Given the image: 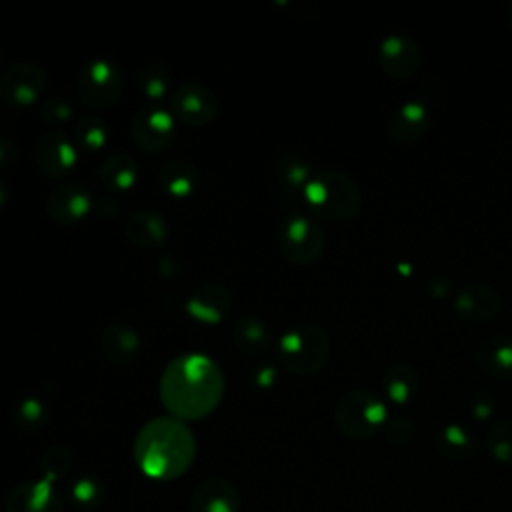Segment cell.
I'll use <instances>...</instances> for the list:
<instances>
[{
  "label": "cell",
  "instance_id": "1",
  "mask_svg": "<svg viewBox=\"0 0 512 512\" xmlns=\"http://www.w3.org/2000/svg\"><path fill=\"white\" fill-rule=\"evenodd\" d=\"M222 394V370L204 354L176 356L160 378V400L172 418L182 422L208 416L220 404Z\"/></svg>",
  "mask_w": 512,
  "mask_h": 512
},
{
  "label": "cell",
  "instance_id": "2",
  "mask_svg": "<svg viewBox=\"0 0 512 512\" xmlns=\"http://www.w3.org/2000/svg\"><path fill=\"white\" fill-rule=\"evenodd\" d=\"M196 454V440L190 428L172 416L146 422L134 440L138 468L156 480H172L186 472Z\"/></svg>",
  "mask_w": 512,
  "mask_h": 512
},
{
  "label": "cell",
  "instance_id": "3",
  "mask_svg": "<svg viewBox=\"0 0 512 512\" xmlns=\"http://www.w3.org/2000/svg\"><path fill=\"white\" fill-rule=\"evenodd\" d=\"M302 204L318 218L344 222L360 212L362 194L352 178L342 172L326 170L310 178L304 188Z\"/></svg>",
  "mask_w": 512,
  "mask_h": 512
},
{
  "label": "cell",
  "instance_id": "4",
  "mask_svg": "<svg viewBox=\"0 0 512 512\" xmlns=\"http://www.w3.org/2000/svg\"><path fill=\"white\" fill-rule=\"evenodd\" d=\"M330 356V338L316 324H300L278 342L280 364L300 376L316 374Z\"/></svg>",
  "mask_w": 512,
  "mask_h": 512
},
{
  "label": "cell",
  "instance_id": "5",
  "mask_svg": "<svg viewBox=\"0 0 512 512\" xmlns=\"http://www.w3.org/2000/svg\"><path fill=\"white\" fill-rule=\"evenodd\" d=\"M386 420L388 408L384 400L370 390H350L334 408L336 428L354 440H366L384 430Z\"/></svg>",
  "mask_w": 512,
  "mask_h": 512
},
{
  "label": "cell",
  "instance_id": "6",
  "mask_svg": "<svg viewBox=\"0 0 512 512\" xmlns=\"http://www.w3.org/2000/svg\"><path fill=\"white\" fill-rule=\"evenodd\" d=\"M76 94L84 104L92 108H108L122 94V74L114 64L106 60H94L80 70L76 80Z\"/></svg>",
  "mask_w": 512,
  "mask_h": 512
},
{
  "label": "cell",
  "instance_id": "7",
  "mask_svg": "<svg viewBox=\"0 0 512 512\" xmlns=\"http://www.w3.org/2000/svg\"><path fill=\"white\" fill-rule=\"evenodd\" d=\"M280 250L294 264H312L324 250V230L306 216H294L280 228Z\"/></svg>",
  "mask_w": 512,
  "mask_h": 512
},
{
  "label": "cell",
  "instance_id": "8",
  "mask_svg": "<svg viewBox=\"0 0 512 512\" xmlns=\"http://www.w3.org/2000/svg\"><path fill=\"white\" fill-rule=\"evenodd\" d=\"M216 112V94L200 82H186L170 96V114L186 126H204Z\"/></svg>",
  "mask_w": 512,
  "mask_h": 512
},
{
  "label": "cell",
  "instance_id": "9",
  "mask_svg": "<svg viewBox=\"0 0 512 512\" xmlns=\"http://www.w3.org/2000/svg\"><path fill=\"white\" fill-rule=\"evenodd\" d=\"M378 60L388 76L396 80H408L420 70L422 52L412 38L392 32L382 38L378 46Z\"/></svg>",
  "mask_w": 512,
  "mask_h": 512
},
{
  "label": "cell",
  "instance_id": "10",
  "mask_svg": "<svg viewBox=\"0 0 512 512\" xmlns=\"http://www.w3.org/2000/svg\"><path fill=\"white\" fill-rule=\"evenodd\" d=\"M46 86L44 70L34 62L12 64L0 78V96L14 106H26L40 98Z\"/></svg>",
  "mask_w": 512,
  "mask_h": 512
},
{
  "label": "cell",
  "instance_id": "11",
  "mask_svg": "<svg viewBox=\"0 0 512 512\" xmlns=\"http://www.w3.org/2000/svg\"><path fill=\"white\" fill-rule=\"evenodd\" d=\"M34 160L44 176L62 178L76 164V144L64 132L48 130L36 142Z\"/></svg>",
  "mask_w": 512,
  "mask_h": 512
},
{
  "label": "cell",
  "instance_id": "12",
  "mask_svg": "<svg viewBox=\"0 0 512 512\" xmlns=\"http://www.w3.org/2000/svg\"><path fill=\"white\" fill-rule=\"evenodd\" d=\"M4 512H64V504L48 480H28L10 490Z\"/></svg>",
  "mask_w": 512,
  "mask_h": 512
},
{
  "label": "cell",
  "instance_id": "13",
  "mask_svg": "<svg viewBox=\"0 0 512 512\" xmlns=\"http://www.w3.org/2000/svg\"><path fill=\"white\" fill-rule=\"evenodd\" d=\"M136 144L146 152H160L174 138V116L162 108H142L132 124Z\"/></svg>",
  "mask_w": 512,
  "mask_h": 512
},
{
  "label": "cell",
  "instance_id": "14",
  "mask_svg": "<svg viewBox=\"0 0 512 512\" xmlns=\"http://www.w3.org/2000/svg\"><path fill=\"white\" fill-rule=\"evenodd\" d=\"M432 124L428 108L420 100H406L396 106L386 118V132L390 138L402 144L418 142Z\"/></svg>",
  "mask_w": 512,
  "mask_h": 512
},
{
  "label": "cell",
  "instance_id": "15",
  "mask_svg": "<svg viewBox=\"0 0 512 512\" xmlns=\"http://www.w3.org/2000/svg\"><path fill=\"white\" fill-rule=\"evenodd\" d=\"M46 210L58 224H76L90 212V192L78 182L60 184L50 192Z\"/></svg>",
  "mask_w": 512,
  "mask_h": 512
},
{
  "label": "cell",
  "instance_id": "16",
  "mask_svg": "<svg viewBox=\"0 0 512 512\" xmlns=\"http://www.w3.org/2000/svg\"><path fill=\"white\" fill-rule=\"evenodd\" d=\"M500 310V296L488 284H470L454 298V312L466 322H488Z\"/></svg>",
  "mask_w": 512,
  "mask_h": 512
},
{
  "label": "cell",
  "instance_id": "17",
  "mask_svg": "<svg viewBox=\"0 0 512 512\" xmlns=\"http://www.w3.org/2000/svg\"><path fill=\"white\" fill-rule=\"evenodd\" d=\"M240 494L224 478H208L190 496V512H238Z\"/></svg>",
  "mask_w": 512,
  "mask_h": 512
},
{
  "label": "cell",
  "instance_id": "18",
  "mask_svg": "<svg viewBox=\"0 0 512 512\" xmlns=\"http://www.w3.org/2000/svg\"><path fill=\"white\" fill-rule=\"evenodd\" d=\"M230 304L232 296L228 288H224L222 284H204L190 294L186 310L198 322L218 324L228 316Z\"/></svg>",
  "mask_w": 512,
  "mask_h": 512
},
{
  "label": "cell",
  "instance_id": "19",
  "mask_svg": "<svg viewBox=\"0 0 512 512\" xmlns=\"http://www.w3.org/2000/svg\"><path fill=\"white\" fill-rule=\"evenodd\" d=\"M138 348H140L138 332L124 322L108 324L100 336L102 356L114 366L130 364L136 358Z\"/></svg>",
  "mask_w": 512,
  "mask_h": 512
},
{
  "label": "cell",
  "instance_id": "20",
  "mask_svg": "<svg viewBox=\"0 0 512 512\" xmlns=\"http://www.w3.org/2000/svg\"><path fill=\"white\" fill-rule=\"evenodd\" d=\"M474 362L486 376H512V336L486 338L474 352Z\"/></svg>",
  "mask_w": 512,
  "mask_h": 512
},
{
  "label": "cell",
  "instance_id": "21",
  "mask_svg": "<svg viewBox=\"0 0 512 512\" xmlns=\"http://www.w3.org/2000/svg\"><path fill=\"white\" fill-rule=\"evenodd\" d=\"M436 452L448 460H470L476 456L478 452V440L476 436L462 424H446L444 428H440V432L436 434L434 440Z\"/></svg>",
  "mask_w": 512,
  "mask_h": 512
},
{
  "label": "cell",
  "instance_id": "22",
  "mask_svg": "<svg viewBox=\"0 0 512 512\" xmlns=\"http://www.w3.org/2000/svg\"><path fill=\"white\" fill-rule=\"evenodd\" d=\"M126 236L140 248H156L164 244L168 226L158 214L150 210H136L126 220Z\"/></svg>",
  "mask_w": 512,
  "mask_h": 512
},
{
  "label": "cell",
  "instance_id": "23",
  "mask_svg": "<svg viewBox=\"0 0 512 512\" xmlns=\"http://www.w3.org/2000/svg\"><path fill=\"white\" fill-rule=\"evenodd\" d=\"M276 180L278 186L282 188V194H288L290 198H300L304 196V188L312 178L310 164L296 152H284L276 160Z\"/></svg>",
  "mask_w": 512,
  "mask_h": 512
},
{
  "label": "cell",
  "instance_id": "24",
  "mask_svg": "<svg viewBox=\"0 0 512 512\" xmlns=\"http://www.w3.org/2000/svg\"><path fill=\"white\" fill-rule=\"evenodd\" d=\"M384 396L394 404H408L420 388V374L412 364H392L382 376Z\"/></svg>",
  "mask_w": 512,
  "mask_h": 512
},
{
  "label": "cell",
  "instance_id": "25",
  "mask_svg": "<svg viewBox=\"0 0 512 512\" xmlns=\"http://www.w3.org/2000/svg\"><path fill=\"white\" fill-rule=\"evenodd\" d=\"M162 190L174 198L190 196L198 184L196 168L186 160H168L158 170Z\"/></svg>",
  "mask_w": 512,
  "mask_h": 512
},
{
  "label": "cell",
  "instance_id": "26",
  "mask_svg": "<svg viewBox=\"0 0 512 512\" xmlns=\"http://www.w3.org/2000/svg\"><path fill=\"white\" fill-rule=\"evenodd\" d=\"M234 344L246 354H260L270 346V328L256 316H244L234 324Z\"/></svg>",
  "mask_w": 512,
  "mask_h": 512
},
{
  "label": "cell",
  "instance_id": "27",
  "mask_svg": "<svg viewBox=\"0 0 512 512\" xmlns=\"http://www.w3.org/2000/svg\"><path fill=\"white\" fill-rule=\"evenodd\" d=\"M100 178L106 188L114 192H124L136 184L138 166L128 154H112L102 162Z\"/></svg>",
  "mask_w": 512,
  "mask_h": 512
},
{
  "label": "cell",
  "instance_id": "28",
  "mask_svg": "<svg viewBox=\"0 0 512 512\" xmlns=\"http://www.w3.org/2000/svg\"><path fill=\"white\" fill-rule=\"evenodd\" d=\"M108 138L106 122L100 116L86 114L74 126V140L76 146L84 150H100Z\"/></svg>",
  "mask_w": 512,
  "mask_h": 512
},
{
  "label": "cell",
  "instance_id": "29",
  "mask_svg": "<svg viewBox=\"0 0 512 512\" xmlns=\"http://www.w3.org/2000/svg\"><path fill=\"white\" fill-rule=\"evenodd\" d=\"M484 446L488 454L500 464L512 466V422H496L484 436Z\"/></svg>",
  "mask_w": 512,
  "mask_h": 512
},
{
  "label": "cell",
  "instance_id": "30",
  "mask_svg": "<svg viewBox=\"0 0 512 512\" xmlns=\"http://www.w3.org/2000/svg\"><path fill=\"white\" fill-rule=\"evenodd\" d=\"M138 86L148 98L160 100L168 92L170 74L160 62H148L138 70Z\"/></svg>",
  "mask_w": 512,
  "mask_h": 512
},
{
  "label": "cell",
  "instance_id": "31",
  "mask_svg": "<svg viewBox=\"0 0 512 512\" xmlns=\"http://www.w3.org/2000/svg\"><path fill=\"white\" fill-rule=\"evenodd\" d=\"M70 498H72L76 508L94 510L104 502L106 490H104V484L100 480H96L92 476H82L72 484Z\"/></svg>",
  "mask_w": 512,
  "mask_h": 512
},
{
  "label": "cell",
  "instance_id": "32",
  "mask_svg": "<svg viewBox=\"0 0 512 512\" xmlns=\"http://www.w3.org/2000/svg\"><path fill=\"white\" fill-rule=\"evenodd\" d=\"M46 420V408L38 398H24L12 412V422L20 430H34Z\"/></svg>",
  "mask_w": 512,
  "mask_h": 512
},
{
  "label": "cell",
  "instance_id": "33",
  "mask_svg": "<svg viewBox=\"0 0 512 512\" xmlns=\"http://www.w3.org/2000/svg\"><path fill=\"white\" fill-rule=\"evenodd\" d=\"M70 468H72V456L66 448H60V446H52L50 450H46L40 460V470L44 474V480L48 482L66 476Z\"/></svg>",
  "mask_w": 512,
  "mask_h": 512
},
{
  "label": "cell",
  "instance_id": "34",
  "mask_svg": "<svg viewBox=\"0 0 512 512\" xmlns=\"http://www.w3.org/2000/svg\"><path fill=\"white\" fill-rule=\"evenodd\" d=\"M72 116V106L64 96H52L42 100L40 104V118L46 124H64Z\"/></svg>",
  "mask_w": 512,
  "mask_h": 512
},
{
  "label": "cell",
  "instance_id": "35",
  "mask_svg": "<svg viewBox=\"0 0 512 512\" xmlns=\"http://www.w3.org/2000/svg\"><path fill=\"white\" fill-rule=\"evenodd\" d=\"M416 424L408 416L388 418L384 424V434L392 444H408L414 438Z\"/></svg>",
  "mask_w": 512,
  "mask_h": 512
},
{
  "label": "cell",
  "instance_id": "36",
  "mask_svg": "<svg viewBox=\"0 0 512 512\" xmlns=\"http://www.w3.org/2000/svg\"><path fill=\"white\" fill-rule=\"evenodd\" d=\"M496 408V398L490 390H478L470 402V412L476 420H488Z\"/></svg>",
  "mask_w": 512,
  "mask_h": 512
},
{
  "label": "cell",
  "instance_id": "37",
  "mask_svg": "<svg viewBox=\"0 0 512 512\" xmlns=\"http://www.w3.org/2000/svg\"><path fill=\"white\" fill-rule=\"evenodd\" d=\"M426 288L432 296L442 298V296L450 294V280L446 276H440V274H430L426 278Z\"/></svg>",
  "mask_w": 512,
  "mask_h": 512
},
{
  "label": "cell",
  "instance_id": "38",
  "mask_svg": "<svg viewBox=\"0 0 512 512\" xmlns=\"http://www.w3.org/2000/svg\"><path fill=\"white\" fill-rule=\"evenodd\" d=\"M16 158V146L12 140L0 138V166L10 164Z\"/></svg>",
  "mask_w": 512,
  "mask_h": 512
},
{
  "label": "cell",
  "instance_id": "39",
  "mask_svg": "<svg viewBox=\"0 0 512 512\" xmlns=\"http://www.w3.org/2000/svg\"><path fill=\"white\" fill-rule=\"evenodd\" d=\"M6 198H8V186H6V182L0 178V208L4 206Z\"/></svg>",
  "mask_w": 512,
  "mask_h": 512
},
{
  "label": "cell",
  "instance_id": "40",
  "mask_svg": "<svg viewBox=\"0 0 512 512\" xmlns=\"http://www.w3.org/2000/svg\"><path fill=\"white\" fill-rule=\"evenodd\" d=\"M508 20H510V24H512V8H510V16H508Z\"/></svg>",
  "mask_w": 512,
  "mask_h": 512
}]
</instances>
